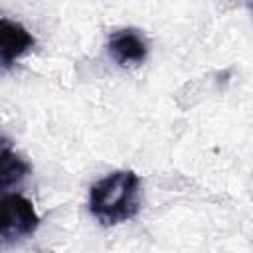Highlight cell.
Returning a JSON list of instances; mask_svg holds the SVG:
<instances>
[{"label":"cell","instance_id":"cell-1","mask_svg":"<svg viewBox=\"0 0 253 253\" xmlns=\"http://www.w3.org/2000/svg\"><path fill=\"white\" fill-rule=\"evenodd\" d=\"M140 210V180L132 170H117L89 190V211L103 225L132 219Z\"/></svg>","mask_w":253,"mask_h":253},{"label":"cell","instance_id":"cell-2","mask_svg":"<svg viewBox=\"0 0 253 253\" xmlns=\"http://www.w3.org/2000/svg\"><path fill=\"white\" fill-rule=\"evenodd\" d=\"M40 225V215L36 213L32 202L22 194H6L2 198V217L0 235L2 243H12L16 239L32 235Z\"/></svg>","mask_w":253,"mask_h":253},{"label":"cell","instance_id":"cell-3","mask_svg":"<svg viewBox=\"0 0 253 253\" xmlns=\"http://www.w3.org/2000/svg\"><path fill=\"white\" fill-rule=\"evenodd\" d=\"M107 47H109L111 57L123 67L138 65L148 55V43H146L144 36L134 28H125V30L113 32L109 36Z\"/></svg>","mask_w":253,"mask_h":253},{"label":"cell","instance_id":"cell-4","mask_svg":"<svg viewBox=\"0 0 253 253\" xmlns=\"http://www.w3.org/2000/svg\"><path fill=\"white\" fill-rule=\"evenodd\" d=\"M34 43V36L22 24L8 18L0 20V61L4 69H8L18 57H22Z\"/></svg>","mask_w":253,"mask_h":253},{"label":"cell","instance_id":"cell-5","mask_svg":"<svg viewBox=\"0 0 253 253\" xmlns=\"http://www.w3.org/2000/svg\"><path fill=\"white\" fill-rule=\"evenodd\" d=\"M32 166L20 158L8 144V140H2V152H0V188L6 192L14 184H20L28 174Z\"/></svg>","mask_w":253,"mask_h":253},{"label":"cell","instance_id":"cell-6","mask_svg":"<svg viewBox=\"0 0 253 253\" xmlns=\"http://www.w3.org/2000/svg\"><path fill=\"white\" fill-rule=\"evenodd\" d=\"M249 8H251V12H253V0H249Z\"/></svg>","mask_w":253,"mask_h":253}]
</instances>
